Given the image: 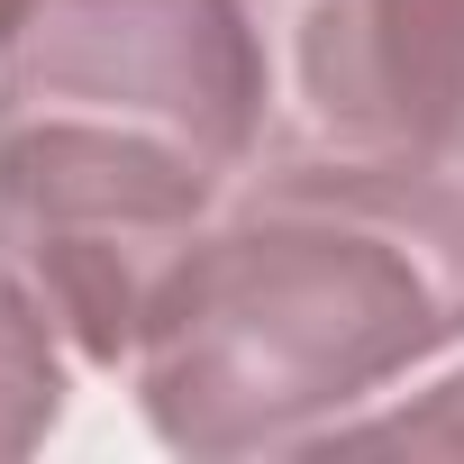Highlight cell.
Masks as SVG:
<instances>
[{
    "label": "cell",
    "instance_id": "6",
    "mask_svg": "<svg viewBox=\"0 0 464 464\" xmlns=\"http://www.w3.org/2000/svg\"><path fill=\"white\" fill-rule=\"evenodd\" d=\"M328 446H410V455H464V373L428 382L401 410H355Z\"/></svg>",
    "mask_w": 464,
    "mask_h": 464
},
{
    "label": "cell",
    "instance_id": "1",
    "mask_svg": "<svg viewBox=\"0 0 464 464\" xmlns=\"http://www.w3.org/2000/svg\"><path fill=\"white\" fill-rule=\"evenodd\" d=\"M464 346V173L274 155L227 182L137 346V410L173 455H301L373 392Z\"/></svg>",
    "mask_w": 464,
    "mask_h": 464
},
{
    "label": "cell",
    "instance_id": "4",
    "mask_svg": "<svg viewBox=\"0 0 464 464\" xmlns=\"http://www.w3.org/2000/svg\"><path fill=\"white\" fill-rule=\"evenodd\" d=\"M274 155L464 173V0H246Z\"/></svg>",
    "mask_w": 464,
    "mask_h": 464
},
{
    "label": "cell",
    "instance_id": "7",
    "mask_svg": "<svg viewBox=\"0 0 464 464\" xmlns=\"http://www.w3.org/2000/svg\"><path fill=\"white\" fill-rule=\"evenodd\" d=\"M0 10H10V0H0Z\"/></svg>",
    "mask_w": 464,
    "mask_h": 464
},
{
    "label": "cell",
    "instance_id": "3",
    "mask_svg": "<svg viewBox=\"0 0 464 464\" xmlns=\"http://www.w3.org/2000/svg\"><path fill=\"white\" fill-rule=\"evenodd\" d=\"M101 128L237 182L265 155V46L246 0H10L0 137Z\"/></svg>",
    "mask_w": 464,
    "mask_h": 464
},
{
    "label": "cell",
    "instance_id": "5",
    "mask_svg": "<svg viewBox=\"0 0 464 464\" xmlns=\"http://www.w3.org/2000/svg\"><path fill=\"white\" fill-rule=\"evenodd\" d=\"M64 392H73V346L55 337V319L0 274V464L37 455L64 428Z\"/></svg>",
    "mask_w": 464,
    "mask_h": 464
},
{
    "label": "cell",
    "instance_id": "2",
    "mask_svg": "<svg viewBox=\"0 0 464 464\" xmlns=\"http://www.w3.org/2000/svg\"><path fill=\"white\" fill-rule=\"evenodd\" d=\"M227 200L200 155L101 137V128H10L0 137V274H10L73 364L128 373L173 265Z\"/></svg>",
    "mask_w": 464,
    "mask_h": 464
}]
</instances>
